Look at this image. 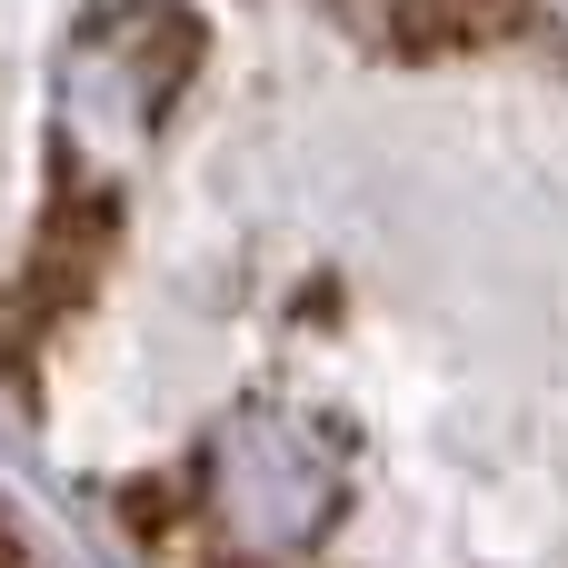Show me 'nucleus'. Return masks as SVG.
Instances as JSON below:
<instances>
[{
    "mask_svg": "<svg viewBox=\"0 0 568 568\" xmlns=\"http://www.w3.org/2000/svg\"><path fill=\"white\" fill-rule=\"evenodd\" d=\"M509 20H519V0H399V30L419 50H459V40H489Z\"/></svg>",
    "mask_w": 568,
    "mask_h": 568,
    "instance_id": "nucleus-2",
    "label": "nucleus"
},
{
    "mask_svg": "<svg viewBox=\"0 0 568 568\" xmlns=\"http://www.w3.org/2000/svg\"><path fill=\"white\" fill-rule=\"evenodd\" d=\"M210 499H220V529L260 559H290L310 549L329 519H339V469L320 459L310 429H290L280 409H250L220 429L210 449Z\"/></svg>",
    "mask_w": 568,
    "mask_h": 568,
    "instance_id": "nucleus-1",
    "label": "nucleus"
}]
</instances>
